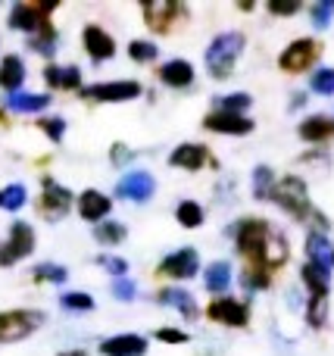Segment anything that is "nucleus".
<instances>
[{"label": "nucleus", "instance_id": "nucleus-15", "mask_svg": "<svg viewBox=\"0 0 334 356\" xmlns=\"http://www.w3.org/2000/svg\"><path fill=\"white\" fill-rule=\"evenodd\" d=\"M85 50L91 54V60H97V63L110 60V56L116 54V41H112L100 25H87L85 29Z\"/></svg>", "mask_w": 334, "mask_h": 356}, {"label": "nucleus", "instance_id": "nucleus-18", "mask_svg": "<svg viewBox=\"0 0 334 356\" xmlns=\"http://www.w3.org/2000/svg\"><path fill=\"white\" fill-rule=\"evenodd\" d=\"M160 79L169 88H187L194 81V66L187 60H169L160 66Z\"/></svg>", "mask_w": 334, "mask_h": 356}, {"label": "nucleus", "instance_id": "nucleus-8", "mask_svg": "<svg viewBox=\"0 0 334 356\" xmlns=\"http://www.w3.org/2000/svg\"><path fill=\"white\" fill-rule=\"evenodd\" d=\"M197 266H200L197 250H194V247H181V250L169 253V257L160 263V275H166V278H194L197 275Z\"/></svg>", "mask_w": 334, "mask_h": 356}, {"label": "nucleus", "instance_id": "nucleus-34", "mask_svg": "<svg viewBox=\"0 0 334 356\" xmlns=\"http://www.w3.org/2000/svg\"><path fill=\"white\" fill-rule=\"evenodd\" d=\"M275 191V178H272V169L269 166H260L253 172V194L256 197H272Z\"/></svg>", "mask_w": 334, "mask_h": 356}, {"label": "nucleus", "instance_id": "nucleus-40", "mask_svg": "<svg viewBox=\"0 0 334 356\" xmlns=\"http://www.w3.org/2000/svg\"><path fill=\"white\" fill-rule=\"evenodd\" d=\"M244 284L247 288H266L269 284V266H250L244 272Z\"/></svg>", "mask_w": 334, "mask_h": 356}, {"label": "nucleus", "instance_id": "nucleus-37", "mask_svg": "<svg viewBox=\"0 0 334 356\" xmlns=\"http://www.w3.org/2000/svg\"><path fill=\"white\" fill-rule=\"evenodd\" d=\"M310 85H312V91L316 94H334V69H316L312 72V79H310Z\"/></svg>", "mask_w": 334, "mask_h": 356}, {"label": "nucleus", "instance_id": "nucleus-5", "mask_svg": "<svg viewBox=\"0 0 334 356\" xmlns=\"http://www.w3.org/2000/svg\"><path fill=\"white\" fill-rule=\"evenodd\" d=\"M35 250V232H31L28 222H16L10 228V238L0 244V266H12L19 259H25Z\"/></svg>", "mask_w": 334, "mask_h": 356}, {"label": "nucleus", "instance_id": "nucleus-33", "mask_svg": "<svg viewBox=\"0 0 334 356\" xmlns=\"http://www.w3.org/2000/svg\"><path fill=\"white\" fill-rule=\"evenodd\" d=\"M306 319H310L312 328H322L325 319H328V297H312L310 309H306Z\"/></svg>", "mask_w": 334, "mask_h": 356}, {"label": "nucleus", "instance_id": "nucleus-47", "mask_svg": "<svg viewBox=\"0 0 334 356\" xmlns=\"http://www.w3.org/2000/svg\"><path fill=\"white\" fill-rule=\"evenodd\" d=\"M112 160H116V163L125 160V147H122V144H116V154H112Z\"/></svg>", "mask_w": 334, "mask_h": 356}, {"label": "nucleus", "instance_id": "nucleus-13", "mask_svg": "<svg viewBox=\"0 0 334 356\" xmlns=\"http://www.w3.org/2000/svg\"><path fill=\"white\" fill-rule=\"evenodd\" d=\"M103 356H144L147 353V341L141 334H116V338H106L100 344Z\"/></svg>", "mask_w": 334, "mask_h": 356}, {"label": "nucleus", "instance_id": "nucleus-1", "mask_svg": "<svg viewBox=\"0 0 334 356\" xmlns=\"http://www.w3.org/2000/svg\"><path fill=\"white\" fill-rule=\"evenodd\" d=\"M241 50H244L241 31H222L219 38H212V44L206 47V69L212 72V79H228L235 72Z\"/></svg>", "mask_w": 334, "mask_h": 356}, {"label": "nucleus", "instance_id": "nucleus-21", "mask_svg": "<svg viewBox=\"0 0 334 356\" xmlns=\"http://www.w3.org/2000/svg\"><path fill=\"white\" fill-rule=\"evenodd\" d=\"M22 81H25V63L19 60V56H6V60L0 63V88L16 94Z\"/></svg>", "mask_w": 334, "mask_h": 356}, {"label": "nucleus", "instance_id": "nucleus-11", "mask_svg": "<svg viewBox=\"0 0 334 356\" xmlns=\"http://www.w3.org/2000/svg\"><path fill=\"white\" fill-rule=\"evenodd\" d=\"M206 316H210V319H216V322H222V325H231V328L247 325V319H250L247 307H244L241 300H231V297L212 300L210 309H206Z\"/></svg>", "mask_w": 334, "mask_h": 356}, {"label": "nucleus", "instance_id": "nucleus-24", "mask_svg": "<svg viewBox=\"0 0 334 356\" xmlns=\"http://www.w3.org/2000/svg\"><path fill=\"white\" fill-rule=\"evenodd\" d=\"M44 79L50 88H78L81 72L75 66H47L44 69Z\"/></svg>", "mask_w": 334, "mask_h": 356}, {"label": "nucleus", "instance_id": "nucleus-6", "mask_svg": "<svg viewBox=\"0 0 334 356\" xmlns=\"http://www.w3.org/2000/svg\"><path fill=\"white\" fill-rule=\"evenodd\" d=\"M316 60H319V44L312 41V38H300V41H294L291 47L278 56V66L285 69V72H306Z\"/></svg>", "mask_w": 334, "mask_h": 356}, {"label": "nucleus", "instance_id": "nucleus-30", "mask_svg": "<svg viewBox=\"0 0 334 356\" xmlns=\"http://www.w3.org/2000/svg\"><path fill=\"white\" fill-rule=\"evenodd\" d=\"M94 238H97L100 244H119V241H125V225L122 222H100V225L94 228Z\"/></svg>", "mask_w": 334, "mask_h": 356}, {"label": "nucleus", "instance_id": "nucleus-22", "mask_svg": "<svg viewBox=\"0 0 334 356\" xmlns=\"http://www.w3.org/2000/svg\"><path fill=\"white\" fill-rule=\"evenodd\" d=\"M300 138L303 141H325V138H334V119L328 116H310L300 125Z\"/></svg>", "mask_w": 334, "mask_h": 356}, {"label": "nucleus", "instance_id": "nucleus-39", "mask_svg": "<svg viewBox=\"0 0 334 356\" xmlns=\"http://www.w3.org/2000/svg\"><path fill=\"white\" fill-rule=\"evenodd\" d=\"M53 41H56V35L50 25H44L37 35H31V47H35L37 54H53Z\"/></svg>", "mask_w": 334, "mask_h": 356}, {"label": "nucleus", "instance_id": "nucleus-12", "mask_svg": "<svg viewBox=\"0 0 334 356\" xmlns=\"http://www.w3.org/2000/svg\"><path fill=\"white\" fill-rule=\"evenodd\" d=\"M116 191H119V197H125V200L144 203V200L153 197L156 184H153V178H150L147 172H128V175H122V181H119Z\"/></svg>", "mask_w": 334, "mask_h": 356}, {"label": "nucleus", "instance_id": "nucleus-9", "mask_svg": "<svg viewBox=\"0 0 334 356\" xmlns=\"http://www.w3.org/2000/svg\"><path fill=\"white\" fill-rule=\"evenodd\" d=\"M72 207V194L62 184H56L53 178H44V194H41V213L47 219H62Z\"/></svg>", "mask_w": 334, "mask_h": 356}, {"label": "nucleus", "instance_id": "nucleus-27", "mask_svg": "<svg viewBox=\"0 0 334 356\" xmlns=\"http://www.w3.org/2000/svg\"><path fill=\"white\" fill-rule=\"evenodd\" d=\"M25 200H28V191H25L22 184H6V188L0 191V209H6V213L22 209Z\"/></svg>", "mask_w": 334, "mask_h": 356}, {"label": "nucleus", "instance_id": "nucleus-4", "mask_svg": "<svg viewBox=\"0 0 334 356\" xmlns=\"http://www.w3.org/2000/svg\"><path fill=\"white\" fill-rule=\"evenodd\" d=\"M41 322L44 316L37 309H6V313H0V344L28 338Z\"/></svg>", "mask_w": 334, "mask_h": 356}, {"label": "nucleus", "instance_id": "nucleus-46", "mask_svg": "<svg viewBox=\"0 0 334 356\" xmlns=\"http://www.w3.org/2000/svg\"><path fill=\"white\" fill-rule=\"evenodd\" d=\"M156 338L166 341V344H185L187 334H185V332H178V328H162V332H156Z\"/></svg>", "mask_w": 334, "mask_h": 356}, {"label": "nucleus", "instance_id": "nucleus-14", "mask_svg": "<svg viewBox=\"0 0 334 356\" xmlns=\"http://www.w3.org/2000/svg\"><path fill=\"white\" fill-rule=\"evenodd\" d=\"M10 25L19 29V31H31V35H37V31L47 25V19H44V13H41L37 3H19V6H12V13H10Z\"/></svg>", "mask_w": 334, "mask_h": 356}, {"label": "nucleus", "instance_id": "nucleus-35", "mask_svg": "<svg viewBox=\"0 0 334 356\" xmlns=\"http://www.w3.org/2000/svg\"><path fill=\"white\" fill-rule=\"evenodd\" d=\"M62 307L66 309H75V313H87V309H94V297L91 294H85V291H69V294H62Z\"/></svg>", "mask_w": 334, "mask_h": 356}, {"label": "nucleus", "instance_id": "nucleus-7", "mask_svg": "<svg viewBox=\"0 0 334 356\" xmlns=\"http://www.w3.org/2000/svg\"><path fill=\"white\" fill-rule=\"evenodd\" d=\"M141 94L137 81H100V85L81 88V97L87 100H106V104H119V100H131Z\"/></svg>", "mask_w": 334, "mask_h": 356}, {"label": "nucleus", "instance_id": "nucleus-42", "mask_svg": "<svg viewBox=\"0 0 334 356\" xmlns=\"http://www.w3.org/2000/svg\"><path fill=\"white\" fill-rule=\"evenodd\" d=\"M331 16H334V0H322V3L312 6V19H316L319 29H325L331 22Z\"/></svg>", "mask_w": 334, "mask_h": 356}, {"label": "nucleus", "instance_id": "nucleus-26", "mask_svg": "<svg viewBox=\"0 0 334 356\" xmlns=\"http://www.w3.org/2000/svg\"><path fill=\"white\" fill-rule=\"evenodd\" d=\"M303 282H306V288L312 291V297H328V284H331L328 269H322V266H316V263H306Z\"/></svg>", "mask_w": 334, "mask_h": 356}, {"label": "nucleus", "instance_id": "nucleus-20", "mask_svg": "<svg viewBox=\"0 0 334 356\" xmlns=\"http://www.w3.org/2000/svg\"><path fill=\"white\" fill-rule=\"evenodd\" d=\"M306 253H310V263H316V266H322V269L331 272V266H334V247H331V241L325 238V234L312 232L310 238H306Z\"/></svg>", "mask_w": 334, "mask_h": 356}, {"label": "nucleus", "instance_id": "nucleus-45", "mask_svg": "<svg viewBox=\"0 0 334 356\" xmlns=\"http://www.w3.org/2000/svg\"><path fill=\"white\" fill-rule=\"evenodd\" d=\"M297 10H300L297 0H285V3H281V0H272V3H269V13H275V16H294Z\"/></svg>", "mask_w": 334, "mask_h": 356}, {"label": "nucleus", "instance_id": "nucleus-28", "mask_svg": "<svg viewBox=\"0 0 334 356\" xmlns=\"http://www.w3.org/2000/svg\"><path fill=\"white\" fill-rule=\"evenodd\" d=\"M175 219L185 228H197V225H203V207L194 200H181L178 209H175Z\"/></svg>", "mask_w": 334, "mask_h": 356}, {"label": "nucleus", "instance_id": "nucleus-31", "mask_svg": "<svg viewBox=\"0 0 334 356\" xmlns=\"http://www.w3.org/2000/svg\"><path fill=\"white\" fill-rule=\"evenodd\" d=\"M285 259H287V244H285V238L272 234V238H269V244H266V257H262V263L272 269V266H281Z\"/></svg>", "mask_w": 334, "mask_h": 356}, {"label": "nucleus", "instance_id": "nucleus-44", "mask_svg": "<svg viewBox=\"0 0 334 356\" xmlns=\"http://www.w3.org/2000/svg\"><path fill=\"white\" fill-rule=\"evenodd\" d=\"M112 294H116L119 300H135V284H131L128 278H116V282H112Z\"/></svg>", "mask_w": 334, "mask_h": 356}, {"label": "nucleus", "instance_id": "nucleus-32", "mask_svg": "<svg viewBox=\"0 0 334 356\" xmlns=\"http://www.w3.org/2000/svg\"><path fill=\"white\" fill-rule=\"evenodd\" d=\"M35 278L37 282H50V284H60L69 278V269L66 266H53V263H41L35 269Z\"/></svg>", "mask_w": 334, "mask_h": 356}, {"label": "nucleus", "instance_id": "nucleus-17", "mask_svg": "<svg viewBox=\"0 0 334 356\" xmlns=\"http://www.w3.org/2000/svg\"><path fill=\"white\" fill-rule=\"evenodd\" d=\"M110 207L112 203L106 200V194H100V191H81V197H78V213H81V219H87V222H103Z\"/></svg>", "mask_w": 334, "mask_h": 356}, {"label": "nucleus", "instance_id": "nucleus-36", "mask_svg": "<svg viewBox=\"0 0 334 356\" xmlns=\"http://www.w3.org/2000/svg\"><path fill=\"white\" fill-rule=\"evenodd\" d=\"M156 54H160V50H156L153 41H131L128 44V56L135 63H150V60H156Z\"/></svg>", "mask_w": 334, "mask_h": 356}, {"label": "nucleus", "instance_id": "nucleus-10", "mask_svg": "<svg viewBox=\"0 0 334 356\" xmlns=\"http://www.w3.org/2000/svg\"><path fill=\"white\" fill-rule=\"evenodd\" d=\"M203 129L219 131V135H250V131H253V122H250L247 116H237V113L216 110L203 119Z\"/></svg>", "mask_w": 334, "mask_h": 356}, {"label": "nucleus", "instance_id": "nucleus-25", "mask_svg": "<svg viewBox=\"0 0 334 356\" xmlns=\"http://www.w3.org/2000/svg\"><path fill=\"white\" fill-rule=\"evenodd\" d=\"M203 282H206V291H212V294H222V291L231 284V266L222 263V259H219V263H210V266H206Z\"/></svg>", "mask_w": 334, "mask_h": 356}, {"label": "nucleus", "instance_id": "nucleus-2", "mask_svg": "<svg viewBox=\"0 0 334 356\" xmlns=\"http://www.w3.org/2000/svg\"><path fill=\"white\" fill-rule=\"evenodd\" d=\"M269 238H272V232H269V225L262 219H244L237 225V250L247 259H253L256 266H266L262 257H266Z\"/></svg>", "mask_w": 334, "mask_h": 356}, {"label": "nucleus", "instance_id": "nucleus-23", "mask_svg": "<svg viewBox=\"0 0 334 356\" xmlns=\"http://www.w3.org/2000/svg\"><path fill=\"white\" fill-rule=\"evenodd\" d=\"M47 104H50L47 94H19L16 91L6 97V106L12 113H41V110H47Z\"/></svg>", "mask_w": 334, "mask_h": 356}, {"label": "nucleus", "instance_id": "nucleus-38", "mask_svg": "<svg viewBox=\"0 0 334 356\" xmlns=\"http://www.w3.org/2000/svg\"><path fill=\"white\" fill-rule=\"evenodd\" d=\"M247 106H250V94H228V97H219V110H225V113H237V116H241Z\"/></svg>", "mask_w": 334, "mask_h": 356}, {"label": "nucleus", "instance_id": "nucleus-43", "mask_svg": "<svg viewBox=\"0 0 334 356\" xmlns=\"http://www.w3.org/2000/svg\"><path fill=\"white\" fill-rule=\"evenodd\" d=\"M97 263L103 266L106 272H112L116 278H125V272H128V263H125V259H116V257H100Z\"/></svg>", "mask_w": 334, "mask_h": 356}, {"label": "nucleus", "instance_id": "nucleus-29", "mask_svg": "<svg viewBox=\"0 0 334 356\" xmlns=\"http://www.w3.org/2000/svg\"><path fill=\"white\" fill-rule=\"evenodd\" d=\"M162 303H169V307L181 309V313L187 316V319H194L197 316V307H194V297L187 294V291H162Z\"/></svg>", "mask_w": 334, "mask_h": 356}, {"label": "nucleus", "instance_id": "nucleus-16", "mask_svg": "<svg viewBox=\"0 0 334 356\" xmlns=\"http://www.w3.org/2000/svg\"><path fill=\"white\" fill-rule=\"evenodd\" d=\"M178 3H169V0H156V3H144V19L153 31H169L172 19L178 16Z\"/></svg>", "mask_w": 334, "mask_h": 356}, {"label": "nucleus", "instance_id": "nucleus-48", "mask_svg": "<svg viewBox=\"0 0 334 356\" xmlns=\"http://www.w3.org/2000/svg\"><path fill=\"white\" fill-rule=\"evenodd\" d=\"M60 356H85V350H66V353H60Z\"/></svg>", "mask_w": 334, "mask_h": 356}, {"label": "nucleus", "instance_id": "nucleus-41", "mask_svg": "<svg viewBox=\"0 0 334 356\" xmlns=\"http://www.w3.org/2000/svg\"><path fill=\"white\" fill-rule=\"evenodd\" d=\"M41 131L50 138V141H62V135H66V122L62 119H41Z\"/></svg>", "mask_w": 334, "mask_h": 356}, {"label": "nucleus", "instance_id": "nucleus-3", "mask_svg": "<svg viewBox=\"0 0 334 356\" xmlns=\"http://www.w3.org/2000/svg\"><path fill=\"white\" fill-rule=\"evenodd\" d=\"M272 200L278 203L281 209H287L291 216H297V219H306V216H310V191H306V184L300 181L297 175L281 178L272 191Z\"/></svg>", "mask_w": 334, "mask_h": 356}, {"label": "nucleus", "instance_id": "nucleus-19", "mask_svg": "<svg viewBox=\"0 0 334 356\" xmlns=\"http://www.w3.org/2000/svg\"><path fill=\"white\" fill-rule=\"evenodd\" d=\"M169 163L178 169H200L206 163V147L203 144H181V147L172 150V156H169Z\"/></svg>", "mask_w": 334, "mask_h": 356}]
</instances>
